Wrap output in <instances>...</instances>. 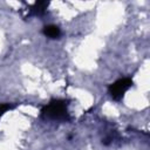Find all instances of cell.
<instances>
[{
  "mask_svg": "<svg viewBox=\"0 0 150 150\" xmlns=\"http://www.w3.org/2000/svg\"><path fill=\"white\" fill-rule=\"evenodd\" d=\"M42 33L47 36V38H50V39H57L60 35H61V30L57 26L55 25H48V26H45L43 29H42Z\"/></svg>",
  "mask_w": 150,
  "mask_h": 150,
  "instance_id": "cell-4",
  "label": "cell"
},
{
  "mask_svg": "<svg viewBox=\"0 0 150 150\" xmlns=\"http://www.w3.org/2000/svg\"><path fill=\"white\" fill-rule=\"evenodd\" d=\"M68 103L64 100H53L41 110L42 116L56 121H69L70 116L67 108Z\"/></svg>",
  "mask_w": 150,
  "mask_h": 150,
  "instance_id": "cell-1",
  "label": "cell"
},
{
  "mask_svg": "<svg viewBox=\"0 0 150 150\" xmlns=\"http://www.w3.org/2000/svg\"><path fill=\"white\" fill-rule=\"evenodd\" d=\"M131 86H132V80L129 79V77H124V79H120V80H117L116 82H114L112 84H110L109 88H108V90H109L110 96H111L114 100L120 101V100L124 96L125 91H127Z\"/></svg>",
  "mask_w": 150,
  "mask_h": 150,
  "instance_id": "cell-2",
  "label": "cell"
},
{
  "mask_svg": "<svg viewBox=\"0 0 150 150\" xmlns=\"http://www.w3.org/2000/svg\"><path fill=\"white\" fill-rule=\"evenodd\" d=\"M11 109H13V105L9 104V103H2V104H0V117H1L6 111H8V110H11Z\"/></svg>",
  "mask_w": 150,
  "mask_h": 150,
  "instance_id": "cell-5",
  "label": "cell"
},
{
  "mask_svg": "<svg viewBox=\"0 0 150 150\" xmlns=\"http://www.w3.org/2000/svg\"><path fill=\"white\" fill-rule=\"evenodd\" d=\"M48 7V2L47 1H36L29 9L32 15H43L46 9Z\"/></svg>",
  "mask_w": 150,
  "mask_h": 150,
  "instance_id": "cell-3",
  "label": "cell"
}]
</instances>
